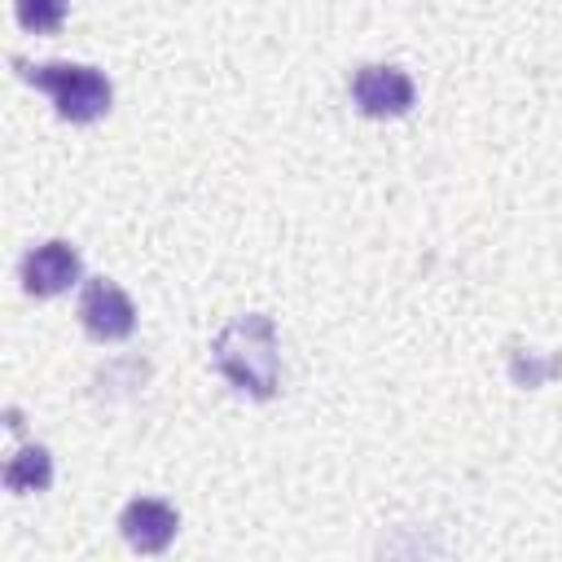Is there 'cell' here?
<instances>
[{"mask_svg": "<svg viewBox=\"0 0 562 562\" xmlns=\"http://www.w3.org/2000/svg\"><path fill=\"white\" fill-rule=\"evenodd\" d=\"M211 360L215 369L250 400H272L281 386V342H277V325L263 312L237 316L228 321L215 342H211Z\"/></svg>", "mask_w": 562, "mask_h": 562, "instance_id": "cell-1", "label": "cell"}, {"mask_svg": "<svg viewBox=\"0 0 562 562\" xmlns=\"http://www.w3.org/2000/svg\"><path fill=\"white\" fill-rule=\"evenodd\" d=\"M13 70L26 83H35L40 92H48L66 123H97L114 101L110 79L97 66H83V61H40V66H31V61L13 57Z\"/></svg>", "mask_w": 562, "mask_h": 562, "instance_id": "cell-2", "label": "cell"}, {"mask_svg": "<svg viewBox=\"0 0 562 562\" xmlns=\"http://www.w3.org/2000/svg\"><path fill=\"white\" fill-rule=\"evenodd\" d=\"M79 325L97 342H119L136 329V307L110 277H88L79 290Z\"/></svg>", "mask_w": 562, "mask_h": 562, "instance_id": "cell-3", "label": "cell"}, {"mask_svg": "<svg viewBox=\"0 0 562 562\" xmlns=\"http://www.w3.org/2000/svg\"><path fill=\"white\" fill-rule=\"evenodd\" d=\"M417 88L408 79V70L400 66H360L351 75V101L364 119H400L408 105H413Z\"/></svg>", "mask_w": 562, "mask_h": 562, "instance_id": "cell-4", "label": "cell"}, {"mask_svg": "<svg viewBox=\"0 0 562 562\" xmlns=\"http://www.w3.org/2000/svg\"><path fill=\"white\" fill-rule=\"evenodd\" d=\"M18 277H22V290H26V294H35V299H53V294L70 290V285L83 277V259H79V250H75L70 241L53 237V241L31 246V250L22 255Z\"/></svg>", "mask_w": 562, "mask_h": 562, "instance_id": "cell-5", "label": "cell"}, {"mask_svg": "<svg viewBox=\"0 0 562 562\" xmlns=\"http://www.w3.org/2000/svg\"><path fill=\"white\" fill-rule=\"evenodd\" d=\"M176 527H180V514L154 496H136L119 514V531L136 553H162L176 540Z\"/></svg>", "mask_w": 562, "mask_h": 562, "instance_id": "cell-6", "label": "cell"}, {"mask_svg": "<svg viewBox=\"0 0 562 562\" xmlns=\"http://www.w3.org/2000/svg\"><path fill=\"white\" fill-rule=\"evenodd\" d=\"M53 483V457L44 443H26L9 457L4 465V487L9 492H44Z\"/></svg>", "mask_w": 562, "mask_h": 562, "instance_id": "cell-7", "label": "cell"}, {"mask_svg": "<svg viewBox=\"0 0 562 562\" xmlns=\"http://www.w3.org/2000/svg\"><path fill=\"white\" fill-rule=\"evenodd\" d=\"M66 9H70V0H13V18H18V26L31 31V35L57 31V26L66 22Z\"/></svg>", "mask_w": 562, "mask_h": 562, "instance_id": "cell-8", "label": "cell"}]
</instances>
